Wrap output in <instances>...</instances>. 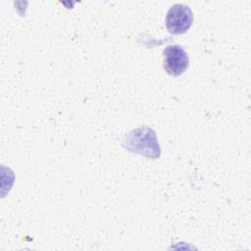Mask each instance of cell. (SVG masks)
<instances>
[{
	"instance_id": "cell-1",
	"label": "cell",
	"mask_w": 251,
	"mask_h": 251,
	"mask_svg": "<svg viewBox=\"0 0 251 251\" xmlns=\"http://www.w3.org/2000/svg\"><path fill=\"white\" fill-rule=\"evenodd\" d=\"M122 145L126 150L141 154L146 158L156 159L161 155L156 132L148 126L131 130L125 137Z\"/></svg>"
},
{
	"instance_id": "cell-2",
	"label": "cell",
	"mask_w": 251,
	"mask_h": 251,
	"mask_svg": "<svg viewBox=\"0 0 251 251\" xmlns=\"http://www.w3.org/2000/svg\"><path fill=\"white\" fill-rule=\"evenodd\" d=\"M193 22L191 9L183 4L173 5L166 16V27L173 34H182L186 32Z\"/></svg>"
},
{
	"instance_id": "cell-3",
	"label": "cell",
	"mask_w": 251,
	"mask_h": 251,
	"mask_svg": "<svg viewBox=\"0 0 251 251\" xmlns=\"http://www.w3.org/2000/svg\"><path fill=\"white\" fill-rule=\"evenodd\" d=\"M188 65V56L180 45H169L163 51V66L169 75L173 76L180 75L186 71Z\"/></svg>"
}]
</instances>
